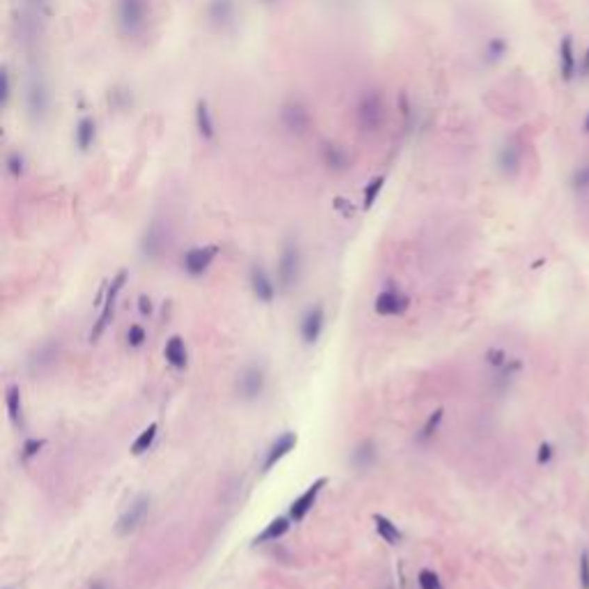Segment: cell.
Instances as JSON below:
<instances>
[{
  "label": "cell",
  "mask_w": 589,
  "mask_h": 589,
  "mask_svg": "<svg viewBox=\"0 0 589 589\" xmlns=\"http://www.w3.org/2000/svg\"><path fill=\"white\" fill-rule=\"evenodd\" d=\"M148 5L146 0H120L118 3V24L125 35H139L146 28Z\"/></svg>",
  "instance_id": "obj_1"
},
{
  "label": "cell",
  "mask_w": 589,
  "mask_h": 589,
  "mask_svg": "<svg viewBox=\"0 0 589 589\" xmlns=\"http://www.w3.org/2000/svg\"><path fill=\"white\" fill-rule=\"evenodd\" d=\"M125 283H127V272L125 269H120L116 278L111 281L109 285V290H107V299H104V304H102V313H100V320H97V324L93 327V331H90V341H97L102 334H104V329L109 327L111 320H113V313H116V301H118V294L120 290L125 288Z\"/></svg>",
  "instance_id": "obj_2"
},
{
  "label": "cell",
  "mask_w": 589,
  "mask_h": 589,
  "mask_svg": "<svg viewBox=\"0 0 589 589\" xmlns=\"http://www.w3.org/2000/svg\"><path fill=\"white\" fill-rule=\"evenodd\" d=\"M299 269H301L299 249H297V244H294V242H288V244L283 246L281 258H278V267H276L278 283H281L283 290H288V288H292L294 283H297Z\"/></svg>",
  "instance_id": "obj_3"
},
{
  "label": "cell",
  "mask_w": 589,
  "mask_h": 589,
  "mask_svg": "<svg viewBox=\"0 0 589 589\" xmlns=\"http://www.w3.org/2000/svg\"><path fill=\"white\" fill-rule=\"evenodd\" d=\"M265 391V371L260 366H246L237 377V394L242 401H256Z\"/></svg>",
  "instance_id": "obj_4"
},
{
  "label": "cell",
  "mask_w": 589,
  "mask_h": 589,
  "mask_svg": "<svg viewBox=\"0 0 589 589\" xmlns=\"http://www.w3.org/2000/svg\"><path fill=\"white\" fill-rule=\"evenodd\" d=\"M148 511H150V495L136 497V500L132 502V507L118 518V523H116V534H118V536L132 534L136 527L143 523V518L148 516Z\"/></svg>",
  "instance_id": "obj_5"
},
{
  "label": "cell",
  "mask_w": 589,
  "mask_h": 589,
  "mask_svg": "<svg viewBox=\"0 0 589 589\" xmlns=\"http://www.w3.org/2000/svg\"><path fill=\"white\" fill-rule=\"evenodd\" d=\"M324 486H327V479L320 477L318 481H313L311 486H308L304 493H301L297 500L290 504V518L294 520V523H299V520L306 518V513L313 509V504H315V500H318L320 490H322Z\"/></svg>",
  "instance_id": "obj_6"
},
{
  "label": "cell",
  "mask_w": 589,
  "mask_h": 589,
  "mask_svg": "<svg viewBox=\"0 0 589 589\" xmlns=\"http://www.w3.org/2000/svg\"><path fill=\"white\" fill-rule=\"evenodd\" d=\"M219 249L217 246H196V249H189L184 253V269L189 272L191 276H201L203 272H205L210 265H212V260L217 258Z\"/></svg>",
  "instance_id": "obj_7"
},
{
  "label": "cell",
  "mask_w": 589,
  "mask_h": 589,
  "mask_svg": "<svg viewBox=\"0 0 589 589\" xmlns=\"http://www.w3.org/2000/svg\"><path fill=\"white\" fill-rule=\"evenodd\" d=\"M407 306H410V299L396 288L382 290L375 299V311L380 315H401L407 311Z\"/></svg>",
  "instance_id": "obj_8"
},
{
  "label": "cell",
  "mask_w": 589,
  "mask_h": 589,
  "mask_svg": "<svg viewBox=\"0 0 589 589\" xmlns=\"http://www.w3.org/2000/svg\"><path fill=\"white\" fill-rule=\"evenodd\" d=\"M322 327H324V311L322 306H311L308 311L301 315V322H299V331H301V338H304V343H315L322 334Z\"/></svg>",
  "instance_id": "obj_9"
},
{
  "label": "cell",
  "mask_w": 589,
  "mask_h": 589,
  "mask_svg": "<svg viewBox=\"0 0 589 589\" xmlns=\"http://www.w3.org/2000/svg\"><path fill=\"white\" fill-rule=\"evenodd\" d=\"M294 447H297V435H294V433H283V435H278L276 440L272 442V447L267 449L265 460H262V470L269 472L272 467H274L281 458L288 456Z\"/></svg>",
  "instance_id": "obj_10"
},
{
  "label": "cell",
  "mask_w": 589,
  "mask_h": 589,
  "mask_svg": "<svg viewBox=\"0 0 589 589\" xmlns=\"http://www.w3.org/2000/svg\"><path fill=\"white\" fill-rule=\"evenodd\" d=\"M578 72V60H576V49H573V40L571 37H564L560 42V74L562 81L571 83L576 79Z\"/></svg>",
  "instance_id": "obj_11"
},
{
  "label": "cell",
  "mask_w": 589,
  "mask_h": 589,
  "mask_svg": "<svg viewBox=\"0 0 589 589\" xmlns=\"http://www.w3.org/2000/svg\"><path fill=\"white\" fill-rule=\"evenodd\" d=\"M164 244H166V233L159 223H152L148 228V233L143 235L141 242V251L146 258H157L162 251H164Z\"/></svg>",
  "instance_id": "obj_12"
},
{
  "label": "cell",
  "mask_w": 589,
  "mask_h": 589,
  "mask_svg": "<svg viewBox=\"0 0 589 589\" xmlns=\"http://www.w3.org/2000/svg\"><path fill=\"white\" fill-rule=\"evenodd\" d=\"M251 288H253V294L258 297V301H262V304H269V301L274 299V283H272V278L267 276V272L262 267L251 269Z\"/></svg>",
  "instance_id": "obj_13"
},
{
  "label": "cell",
  "mask_w": 589,
  "mask_h": 589,
  "mask_svg": "<svg viewBox=\"0 0 589 589\" xmlns=\"http://www.w3.org/2000/svg\"><path fill=\"white\" fill-rule=\"evenodd\" d=\"M47 104H49V95L47 88H44L42 81H30L28 86V109L33 116H44L47 113Z\"/></svg>",
  "instance_id": "obj_14"
},
{
  "label": "cell",
  "mask_w": 589,
  "mask_h": 589,
  "mask_svg": "<svg viewBox=\"0 0 589 589\" xmlns=\"http://www.w3.org/2000/svg\"><path fill=\"white\" fill-rule=\"evenodd\" d=\"M5 403H7V414H10L12 424L24 428V405H21L19 384H10V387L5 389Z\"/></svg>",
  "instance_id": "obj_15"
},
{
  "label": "cell",
  "mask_w": 589,
  "mask_h": 589,
  "mask_svg": "<svg viewBox=\"0 0 589 589\" xmlns=\"http://www.w3.org/2000/svg\"><path fill=\"white\" fill-rule=\"evenodd\" d=\"M164 357L173 368H184L187 366L189 357H187V345L182 341V336H171L168 341H166Z\"/></svg>",
  "instance_id": "obj_16"
},
{
  "label": "cell",
  "mask_w": 589,
  "mask_h": 589,
  "mask_svg": "<svg viewBox=\"0 0 589 589\" xmlns=\"http://www.w3.org/2000/svg\"><path fill=\"white\" fill-rule=\"evenodd\" d=\"M497 164H500V171L504 175H516L520 171V148L513 146V143H507L497 155Z\"/></svg>",
  "instance_id": "obj_17"
},
{
  "label": "cell",
  "mask_w": 589,
  "mask_h": 589,
  "mask_svg": "<svg viewBox=\"0 0 589 589\" xmlns=\"http://www.w3.org/2000/svg\"><path fill=\"white\" fill-rule=\"evenodd\" d=\"M290 530V518H285V516H278L274 518L272 523L262 530L258 536L253 539V546H260V543H269V541H276V539H281V536Z\"/></svg>",
  "instance_id": "obj_18"
},
{
  "label": "cell",
  "mask_w": 589,
  "mask_h": 589,
  "mask_svg": "<svg viewBox=\"0 0 589 589\" xmlns=\"http://www.w3.org/2000/svg\"><path fill=\"white\" fill-rule=\"evenodd\" d=\"M373 523H375V530H377V534H380L382 541H387L389 546H396V543H401L403 532L398 530V527L391 523L389 518H384V516H380V513H375Z\"/></svg>",
  "instance_id": "obj_19"
},
{
  "label": "cell",
  "mask_w": 589,
  "mask_h": 589,
  "mask_svg": "<svg viewBox=\"0 0 589 589\" xmlns=\"http://www.w3.org/2000/svg\"><path fill=\"white\" fill-rule=\"evenodd\" d=\"M375 456H377L375 444L371 440H364L357 449L352 451V463H354V467H359V470H368V467L375 463Z\"/></svg>",
  "instance_id": "obj_20"
},
{
  "label": "cell",
  "mask_w": 589,
  "mask_h": 589,
  "mask_svg": "<svg viewBox=\"0 0 589 589\" xmlns=\"http://www.w3.org/2000/svg\"><path fill=\"white\" fill-rule=\"evenodd\" d=\"M58 357V343H47V345H42V348H37V352L33 354V359H30V368H44V366H51L56 361Z\"/></svg>",
  "instance_id": "obj_21"
},
{
  "label": "cell",
  "mask_w": 589,
  "mask_h": 589,
  "mask_svg": "<svg viewBox=\"0 0 589 589\" xmlns=\"http://www.w3.org/2000/svg\"><path fill=\"white\" fill-rule=\"evenodd\" d=\"M196 125H198L201 136H205V139H212V136H214L212 113H210L205 102H198V107H196Z\"/></svg>",
  "instance_id": "obj_22"
},
{
  "label": "cell",
  "mask_w": 589,
  "mask_h": 589,
  "mask_svg": "<svg viewBox=\"0 0 589 589\" xmlns=\"http://www.w3.org/2000/svg\"><path fill=\"white\" fill-rule=\"evenodd\" d=\"M74 139H77V146L81 150H88L90 146H93V141H95V123L93 120L83 118L77 127V132H74Z\"/></svg>",
  "instance_id": "obj_23"
},
{
  "label": "cell",
  "mask_w": 589,
  "mask_h": 589,
  "mask_svg": "<svg viewBox=\"0 0 589 589\" xmlns=\"http://www.w3.org/2000/svg\"><path fill=\"white\" fill-rule=\"evenodd\" d=\"M157 430H159V426H157V424H150L139 437H136L134 444H132V454H134V456L146 454V451L152 447V444H155V437H157Z\"/></svg>",
  "instance_id": "obj_24"
},
{
  "label": "cell",
  "mask_w": 589,
  "mask_h": 589,
  "mask_svg": "<svg viewBox=\"0 0 589 589\" xmlns=\"http://www.w3.org/2000/svg\"><path fill=\"white\" fill-rule=\"evenodd\" d=\"M571 189L573 191H587L589 189V164L580 166L571 175Z\"/></svg>",
  "instance_id": "obj_25"
},
{
  "label": "cell",
  "mask_w": 589,
  "mask_h": 589,
  "mask_svg": "<svg viewBox=\"0 0 589 589\" xmlns=\"http://www.w3.org/2000/svg\"><path fill=\"white\" fill-rule=\"evenodd\" d=\"M382 187H384V178H382V175L368 182V187L364 189V207H366V210H368V207H373V203H375L377 196H380Z\"/></svg>",
  "instance_id": "obj_26"
},
{
  "label": "cell",
  "mask_w": 589,
  "mask_h": 589,
  "mask_svg": "<svg viewBox=\"0 0 589 589\" xmlns=\"http://www.w3.org/2000/svg\"><path fill=\"white\" fill-rule=\"evenodd\" d=\"M419 589H442V580L433 569L419 571Z\"/></svg>",
  "instance_id": "obj_27"
},
{
  "label": "cell",
  "mask_w": 589,
  "mask_h": 589,
  "mask_svg": "<svg viewBox=\"0 0 589 589\" xmlns=\"http://www.w3.org/2000/svg\"><path fill=\"white\" fill-rule=\"evenodd\" d=\"M578 585L580 589H589V550H583L578 557Z\"/></svg>",
  "instance_id": "obj_28"
},
{
  "label": "cell",
  "mask_w": 589,
  "mask_h": 589,
  "mask_svg": "<svg viewBox=\"0 0 589 589\" xmlns=\"http://www.w3.org/2000/svg\"><path fill=\"white\" fill-rule=\"evenodd\" d=\"M442 417H444V410H442V407H437V410L430 414V419L426 421V426L421 428V437H424V440H428V437L435 435V430H437V426H440Z\"/></svg>",
  "instance_id": "obj_29"
},
{
  "label": "cell",
  "mask_w": 589,
  "mask_h": 589,
  "mask_svg": "<svg viewBox=\"0 0 589 589\" xmlns=\"http://www.w3.org/2000/svg\"><path fill=\"white\" fill-rule=\"evenodd\" d=\"M148 341V334L146 329L141 327V324H132L129 331H127V343L132 345V348H141L143 343Z\"/></svg>",
  "instance_id": "obj_30"
},
{
  "label": "cell",
  "mask_w": 589,
  "mask_h": 589,
  "mask_svg": "<svg viewBox=\"0 0 589 589\" xmlns=\"http://www.w3.org/2000/svg\"><path fill=\"white\" fill-rule=\"evenodd\" d=\"M44 444H47V442H44V440H35V437H33V440H26V444L21 447V460H24V463H28L30 458L40 454V449L44 447Z\"/></svg>",
  "instance_id": "obj_31"
},
{
  "label": "cell",
  "mask_w": 589,
  "mask_h": 589,
  "mask_svg": "<svg viewBox=\"0 0 589 589\" xmlns=\"http://www.w3.org/2000/svg\"><path fill=\"white\" fill-rule=\"evenodd\" d=\"M553 458H555V447L550 442H541L539 449H536V463L548 465V463H553Z\"/></svg>",
  "instance_id": "obj_32"
},
{
  "label": "cell",
  "mask_w": 589,
  "mask_h": 589,
  "mask_svg": "<svg viewBox=\"0 0 589 589\" xmlns=\"http://www.w3.org/2000/svg\"><path fill=\"white\" fill-rule=\"evenodd\" d=\"M486 361L493 368H502L504 364H507L509 361V357H507V352H504L502 348H490L488 352H486Z\"/></svg>",
  "instance_id": "obj_33"
},
{
  "label": "cell",
  "mask_w": 589,
  "mask_h": 589,
  "mask_svg": "<svg viewBox=\"0 0 589 589\" xmlns=\"http://www.w3.org/2000/svg\"><path fill=\"white\" fill-rule=\"evenodd\" d=\"M139 311H141L143 315H150V313H152V299H150L148 294H141V297H139Z\"/></svg>",
  "instance_id": "obj_34"
},
{
  "label": "cell",
  "mask_w": 589,
  "mask_h": 589,
  "mask_svg": "<svg viewBox=\"0 0 589 589\" xmlns=\"http://www.w3.org/2000/svg\"><path fill=\"white\" fill-rule=\"evenodd\" d=\"M580 72H583V77H585V79L589 77V49L585 51V56H583V63H580Z\"/></svg>",
  "instance_id": "obj_35"
},
{
  "label": "cell",
  "mask_w": 589,
  "mask_h": 589,
  "mask_svg": "<svg viewBox=\"0 0 589 589\" xmlns=\"http://www.w3.org/2000/svg\"><path fill=\"white\" fill-rule=\"evenodd\" d=\"M90 589H107V585H104V583H100V580H95V583L90 585Z\"/></svg>",
  "instance_id": "obj_36"
},
{
  "label": "cell",
  "mask_w": 589,
  "mask_h": 589,
  "mask_svg": "<svg viewBox=\"0 0 589 589\" xmlns=\"http://www.w3.org/2000/svg\"><path fill=\"white\" fill-rule=\"evenodd\" d=\"M585 132L589 134V113H587V118H585Z\"/></svg>",
  "instance_id": "obj_37"
},
{
  "label": "cell",
  "mask_w": 589,
  "mask_h": 589,
  "mask_svg": "<svg viewBox=\"0 0 589 589\" xmlns=\"http://www.w3.org/2000/svg\"><path fill=\"white\" fill-rule=\"evenodd\" d=\"M30 3H35V5H42V3H44V0H30Z\"/></svg>",
  "instance_id": "obj_38"
},
{
  "label": "cell",
  "mask_w": 589,
  "mask_h": 589,
  "mask_svg": "<svg viewBox=\"0 0 589 589\" xmlns=\"http://www.w3.org/2000/svg\"><path fill=\"white\" fill-rule=\"evenodd\" d=\"M7 589H10V587H7Z\"/></svg>",
  "instance_id": "obj_39"
}]
</instances>
